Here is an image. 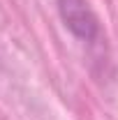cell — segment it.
<instances>
[{"label":"cell","instance_id":"1","mask_svg":"<svg viewBox=\"0 0 118 120\" xmlns=\"http://www.w3.org/2000/svg\"><path fill=\"white\" fill-rule=\"evenodd\" d=\"M58 12L65 26L83 42H93L100 32L97 19L86 0H58Z\"/></svg>","mask_w":118,"mask_h":120}]
</instances>
